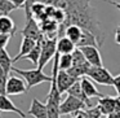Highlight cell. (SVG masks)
I'll return each instance as SVG.
<instances>
[{
  "label": "cell",
  "instance_id": "cell-23",
  "mask_svg": "<svg viewBox=\"0 0 120 118\" xmlns=\"http://www.w3.org/2000/svg\"><path fill=\"white\" fill-rule=\"evenodd\" d=\"M60 70L67 71L72 66V55H60Z\"/></svg>",
  "mask_w": 120,
  "mask_h": 118
},
{
  "label": "cell",
  "instance_id": "cell-27",
  "mask_svg": "<svg viewBox=\"0 0 120 118\" xmlns=\"http://www.w3.org/2000/svg\"><path fill=\"white\" fill-rule=\"evenodd\" d=\"M11 35H7V34H0V49H5L8 42L11 40Z\"/></svg>",
  "mask_w": 120,
  "mask_h": 118
},
{
  "label": "cell",
  "instance_id": "cell-14",
  "mask_svg": "<svg viewBox=\"0 0 120 118\" xmlns=\"http://www.w3.org/2000/svg\"><path fill=\"white\" fill-rule=\"evenodd\" d=\"M17 31L14 21L9 16H0V34H7L13 37Z\"/></svg>",
  "mask_w": 120,
  "mask_h": 118
},
{
  "label": "cell",
  "instance_id": "cell-32",
  "mask_svg": "<svg viewBox=\"0 0 120 118\" xmlns=\"http://www.w3.org/2000/svg\"><path fill=\"white\" fill-rule=\"evenodd\" d=\"M72 118H85V113H84V110H80V112H76L75 114H74Z\"/></svg>",
  "mask_w": 120,
  "mask_h": 118
},
{
  "label": "cell",
  "instance_id": "cell-35",
  "mask_svg": "<svg viewBox=\"0 0 120 118\" xmlns=\"http://www.w3.org/2000/svg\"><path fill=\"white\" fill-rule=\"evenodd\" d=\"M117 29H120V25H119V27H117Z\"/></svg>",
  "mask_w": 120,
  "mask_h": 118
},
{
  "label": "cell",
  "instance_id": "cell-15",
  "mask_svg": "<svg viewBox=\"0 0 120 118\" xmlns=\"http://www.w3.org/2000/svg\"><path fill=\"white\" fill-rule=\"evenodd\" d=\"M36 43L38 42L30 39V38H25L23 37V39H22V42H21V47H19V52H18V55L13 58V62H17V61L22 60L26 55H29V53L34 49V47L36 45Z\"/></svg>",
  "mask_w": 120,
  "mask_h": 118
},
{
  "label": "cell",
  "instance_id": "cell-30",
  "mask_svg": "<svg viewBox=\"0 0 120 118\" xmlns=\"http://www.w3.org/2000/svg\"><path fill=\"white\" fill-rule=\"evenodd\" d=\"M26 1H27V0H12V3L16 5L17 9H18V8H23L25 4H26Z\"/></svg>",
  "mask_w": 120,
  "mask_h": 118
},
{
  "label": "cell",
  "instance_id": "cell-13",
  "mask_svg": "<svg viewBox=\"0 0 120 118\" xmlns=\"http://www.w3.org/2000/svg\"><path fill=\"white\" fill-rule=\"evenodd\" d=\"M97 106L99 108L102 114L109 115L110 113H112L116 109V99L111 96H102L98 99V105Z\"/></svg>",
  "mask_w": 120,
  "mask_h": 118
},
{
  "label": "cell",
  "instance_id": "cell-34",
  "mask_svg": "<svg viewBox=\"0 0 120 118\" xmlns=\"http://www.w3.org/2000/svg\"><path fill=\"white\" fill-rule=\"evenodd\" d=\"M115 99H116V105L120 108V95H117V96L115 97Z\"/></svg>",
  "mask_w": 120,
  "mask_h": 118
},
{
  "label": "cell",
  "instance_id": "cell-10",
  "mask_svg": "<svg viewBox=\"0 0 120 118\" xmlns=\"http://www.w3.org/2000/svg\"><path fill=\"white\" fill-rule=\"evenodd\" d=\"M80 83H81V90H83L84 95H85L88 99H92V97H102L105 96L103 94L98 91L94 86V83L92 82V79H89L88 77H84V78L80 79Z\"/></svg>",
  "mask_w": 120,
  "mask_h": 118
},
{
  "label": "cell",
  "instance_id": "cell-25",
  "mask_svg": "<svg viewBox=\"0 0 120 118\" xmlns=\"http://www.w3.org/2000/svg\"><path fill=\"white\" fill-rule=\"evenodd\" d=\"M84 113H85V118H101V115H102V113H101L98 106L86 108L84 110Z\"/></svg>",
  "mask_w": 120,
  "mask_h": 118
},
{
  "label": "cell",
  "instance_id": "cell-11",
  "mask_svg": "<svg viewBox=\"0 0 120 118\" xmlns=\"http://www.w3.org/2000/svg\"><path fill=\"white\" fill-rule=\"evenodd\" d=\"M0 112H11V113H16L17 115H19L21 118H25L26 114L22 112L19 108H17L14 105V102L9 99L7 95H0Z\"/></svg>",
  "mask_w": 120,
  "mask_h": 118
},
{
  "label": "cell",
  "instance_id": "cell-5",
  "mask_svg": "<svg viewBox=\"0 0 120 118\" xmlns=\"http://www.w3.org/2000/svg\"><path fill=\"white\" fill-rule=\"evenodd\" d=\"M86 108L88 106H86L85 102H83L81 100L71 96V95H67V97H66L60 105V113H61V115H63V114H75L76 112L85 110Z\"/></svg>",
  "mask_w": 120,
  "mask_h": 118
},
{
  "label": "cell",
  "instance_id": "cell-18",
  "mask_svg": "<svg viewBox=\"0 0 120 118\" xmlns=\"http://www.w3.org/2000/svg\"><path fill=\"white\" fill-rule=\"evenodd\" d=\"M83 47H97V48H99L97 38L94 37L92 33L86 31V30H83V35H81L79 43L76 44V48H83Z\"/></svg>",
  "mask_w": 120,
  "mask_h": 118
},
{
  "label": "cell",
  "instance_id": "cell-4",
  "mask_svg": "<svg viewBox=\"0 0 120 118\" xmlns=\"http://www.w3.org/2000/svg\"><path fill=\"white\" fill-rule=\"evenodd\" d=\"M86 77L93 82L102 86H112L114 84V77L105 66H90L86 73Z\"/></svg>",
  "mask_w": 120,
  "mask_h": 118
},
{
  "label": "cell",
  "instance_id": "cell-26",
  "mask_svg": "<svg viewBox=\"0 0 120 118\" xmlns=\"http://www.w3.org/2000/svg\"><path fill=\"white\" fill-rule=\"evenodd\" d=\"M8 78H9V75H7L3 69L0 68V95H5V88H7Z\"/></svg>",
  "mask_w": 120,
  "mask_h": 118
},
{
  "label": "cell",
  "instance_id": "cell-29",
  "mask_svg": "<svg viewBox=\"0 0 120 118\" xmlns=\"http://www.w3.org/2000/svg\"><path fill=\"white\" fill-rule=\"evenodd\" d=\"M106 118H120V108L116 105V109L112 113H110L109 115H106Z\"/></svg>",
  "mask_w": 120,
  "mask_h": 118
},
{
  "label": "cell",
  "instance_id": "cell-12",
  "mask_svg": "<svg viewBox=\"0 0 120 118\" xmlns=\"http://www.w3.org/2000/svg\"><path fill=\"white\" fill-rule=\"evenodd\" d=\"M30 115H32L34 118H48V109H47V104L39 101L38 99H34L31 102V106L29 109Z\"/></svg>",
  "mask_w": 120,
  "mask_h": 118
},
{
  "label": "cell",
  "instance_id": "cell-2",
  "mask_svg": "<svg viewBox=\"0 0 120 118\" xmlns=\"http://www.w3.org/2000/svg\"><path fill=\"white\" fill-rule=\"evenodd\" d=\"M12 70L16 74H19L22 78L26 82V87L27 91L31 90L32 87L38 86V84H41L44 82H52V75H47L44 74V71L40 70V69L35 68V69H30V70H23V69H18V68H12Z\"/></svg>",
  "mask_w": 120,
  "mask_h": 118
},
{
  "label": "cell",
  "instance_id": "cell-36",
  "mask_svg": "<svg viewBox=\"0 0 120 118\" xmlns=\"http://www.w3.org/2000/svg\"><path fill=\"white\" fill-rule=\"evenodd\" d=\"M36 1H39V0H36Z\"/></svg>",
  "mask_w": 120,
  "mask_h": 118
},
{
  "label": "cell",
  "instance_id": "cell-3",
  "mask_svg": "<svg viewBox=\"0 0 120 118\" xmlns=\"http://www.w3.org/2000/svg\"><path fill=\"white\" fill-rule=\"evenodd\" d=\"M57 39L58 38L48 39L44 35L39 39L40 43H41V53H40V60H39L38 69L43 70L44 66L47 65L52 58H54L56 53H57Z\"/></svg>",
  "mask_w": 120,
  "mask_h": 118
},
{
  "label": "cell",
  "instance_id": "cell-31",
  "mask_svg": "<svg viewBox=\"0 0 120 118\" xmlns=\"http://www.w3.org/2000/svg\"><path fill=\"white\" fill-rule=\"evenodd\" d=\"M103 1H106V3L111 4V5H114L115 8H117L120 11V3H117V1H114V0H103Z\"/></svg>",
  "mask_w": 120,
  "mask_h": 118
},
{
  "label": "cell",
  "instance_id": "cell-7",
  "mask_svg": "<svg viewBox=\"0 0 120 118\" xmlns=\"http://www.w3.org/2000/svg\"><path fill=\"white\" fill-rule=\"evenodd\" d=\"M21 34L23 35L25 38H30V39L35 40V42H38V40L43 37V33H41V30H40V26H39V24H38V21L35 18L27 20L26 25H25V27L21 31Z\"/></svg>",
  "mask_w": 120,
  "mask_h": 118
},
{
  "label": "cell",
  "instance_id": "cell-21",
  "mask_svg": "<svg viewBox=\"0 0 120 118\" xmlns=\"http://www.w3.org/2000/svg\"><path fill=\"white\" fill-rule=\"evenodd\" d=\"M40 53H41V43H40V40H38V43H36V45L34 47V49H32L29 55L25 56L22 60L31 61V62L38 68V65H39V60H40Z\"/></svg>",
  "mask_w": 120,
  "mask_h": 118
},
{
  "label": "cell",
  "instance_id": "cell-6",
  "mask_svg": "<svg viewBox=\"0 0 120 118\" xmlns=\"http://www.w3.org/2000/svg\"><path fill=\"white\" fill-rule=\"evenodd\" d=\"M27 92V87H26V82L22 81L18 77H9L8 82H7V88H5V95L7 96H18V95L26 94Z\"/></svg>",
  "mask_w": 120,
  "mask_h": 118
},
{
  "label": "cell",
  "instance_id": "cell-28",
  "mask_svg": "<svg viewBox=\"0 0 120 118\" xmlns=\"http://www.w3.org/2000/svg\"><path fill=\"white\" fill-rule=\"evenodd\" d=\"M112 87L117 92V95H120V73L116 77H114V84H112Z\"/></svg>",
  "mask_w": 120,
  "mask_h": 118
},
{
  "label": "cell",
  "instance_id": "cell-19",
  "mask_svg": "<svg viewBox=\"0 0 120 118\" xmlns=\"http://www.w3.org/2000/svg\"><path fill=\"white\" fill-rule=\"evenodd\" d=\"M81 35H83V29L76 26V25H70V26H67L65 30V37L68 38L75 45L79 43Z\"/></svg>",
  "mask_w": 120,
  "mask_h": 118
},
{
  "label": "cell",
  "instance_id": "cell-20",
  "mask_svg": "<svg viewBox=\"0 0 120 118\" xmlns=\"http://www.w3.org/2000/svg\"><path fill=\"white\" fill-rule=\"evenodd\" d=\"M12 64H13V60L11 58V56L7 52V49H0V68L3 69L7 75L11 74V70L13 68Z\"/></svg>",
  "mask_w": 120,
  "mask_h": 118
},
{
  "label": "cell",
  "instance_id": "cell-33",
  "mask_svg": "<svg viewBox=\"0 0 120 118\" xmlns=\"http://www.w3.org/2000/svg\"><path fill=\"white\" fill-rule=\"evenodd\" d=\"M115 43L120 45V29H116V33H115Z\"/></svg>",
  "mask_w": 120,
  "mask_h": 118
},
{
  "label": "cell",
  "instance_id": "cell-22",
  "mask_svg": "<svg viewBox=\"0 0 120 118\" xmlns=\"http://www.w3.org/2000/svg\"><path fill=\"white\" fill-rule=\"evenodd\" d=\"M16 5L12 3V0H0V13L3 16H8L11 12L16 11Z\"/></svg>",
  "mask_w": 120,
  "mask_h": 118
},
{
  "label": "cell",
  "instance_id": "cell-17",
  "mask_svg": "<svg viewBox=\"0 0 120 118\" xmlns=\"http://www.w3.org/2000/svg\"><path fill=\"white\" fill-rule=\"evenodd\" d=\"M67 94L71 95V96H74V97H76V99H79V100H81L83 102H85L88 108H92V106H90V105H92V104H90V99H88V97L84 95L83 90H81L80 79H79V81H76L75 83H74L72 86L70 87V90L67 91Z\"/></svg>",
  "mask_w": 120,
  "mask_h": 118
},
{
  "label": "cell",
  "instance_id": "cell-8",
  "mask_svg": "<svg viewBox=\"0 0 120 118\" xmlns=\"http://www.w3.org/2000/svg\"><path fill=\"white\" fill-rule=\"evenodd\" d=\"M79 49L83 52L85 60L88 61L90 66H103L101 53H99V49L97 47H83L79 48Z\"/></svg>",
  "mask_w": 120,
  "mask_h": 118
},
{
  "label": "cell",
  "instance_id": "cell-1",
  "mask_svg": "<svg viewBox=\"0 0 120 118\" xmlns=\"http://www.w3.org/2000/svg\"><path fill=\"white\" fill-rule=\"evenodd\" d=\"M45 5H53L54 8L62 9L66 14V21L60 26L58 38L65 37V30L70 25H76L83 30L92 33L97 38L99 48L103 45L106 35L102 29L96 8L92 0H39Z\"/></svg>",
  "mask_w": 120,
  "mask_h": 118
},
{
  "label": "cell",
  "instance_id": "cell-16",
  "mask_svg": "<svg viewBox=\"0 0 120 118\" xmlns=\"http://www.w3.org/2000/svg\"><path fill=\"white\" fill-rule=\"evenodd\" d=\"M76 49V45L68 38L62 37L57 39V52L60 55H71Z\"/></svg>",
  "mask_w": 120,
  "mask_h": 118
},
{
  "label": "cell",
  "instance_id": "cell-24",
  "mask_svg": "<svg viewBox=\"0 0 120 118\" xmlns=\"http://www.w3.org/2000/svg\"><path fill=\"white\" fill-rule=\"evenodd\" d=\"M71 55H72V65H83V64L88 62V61L85 60V57H84L83 52H81L79 48H76Z\"/></svg>",
  "mask_w": 120,
  "mask_h": 118
},
{
  "label": "cell",
  "instance_id": "cell-9",
  "mask_svg": "<svg viewBox=\"0 0 120 118\" xmlns=\"http://www.w3.org/2000/svg\"><path fill=\"white\" fill-rule=\"evenodd\" d=\"M76 81L79 79H75L74 77H71L67 71H63V70H60L57 74V88L60 91V94H65L70 90V87L75 83Z\"/></svg>",
  "mask_w": 120,
  "mask_h": 118
}]
</instances>
